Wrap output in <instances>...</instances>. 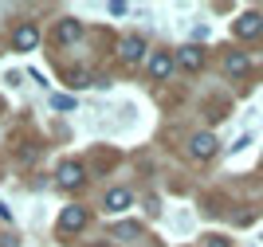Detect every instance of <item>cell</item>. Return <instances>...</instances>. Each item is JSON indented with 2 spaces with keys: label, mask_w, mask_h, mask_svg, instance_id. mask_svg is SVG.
Here are the masks:
<instances>
[{
  "label": "cell",
  "mask_w": 263,
  "mask_h": 247,
  "mask_svg": "<svg viewBox=\"0 0 263 247\" xmlns=\"http://www.w3.org/2000/svg\"><path fill=\"white\" fill-rule=\"evenodd\" d=\"M83 227H87V208L71 204L59 212V236H71V232H83Z\"/></svg>",
  "instance_id": "cell-1"
},
{
  "label": "cell",
  "mask_w": 263,
  "mask_h": 247,
  "mask_svg": "<svg viewBox=\"0 0 263 247\" xmlns=\"http://www.w3.org/2000/svg\"><path fill=\"white\" fill-rule=\"evenodd\" d=\"M55 181H59V188H79V184L87 181V173H83V165H79V161H67V165H59Z\"/></svg>",
  "instance_id": "cell-2"
},
{
  "label": "cell",
  "mask_w": 263,
  "mask_h": 247,
  "mask_svg": "<svg viewBox=\"0 0 263 247\" xmlns=\"http://www.w3.org/2000/svg\"><path fill=\"white\" fill-rule=\"evenodd\" d=\"M35 43H40V28H35V24H20L16 35H12V47H16V51H32Z\"/></svg>",
  "instance_id": "cell-3"
},
{
  "label": "cell",
  "mask_w": 263,
  "mask_h": 247,
  "mask_svg": "<svg viewBox=\"0 0 263 247\" xmlns=\"http://www.w3.org/2000/svg\"><path fill=\"white\" fill-rule=\"evenodd\" d=\"M263 32V16L259 12H243L240 20H236V35H243V40H252V35Z\"/></svg>",
  "instance_id": "cell-4"
},
{
  "label": "cell",
  "mask_w": 263,
  "mask_h": 247,
  "mask_svg": "<svg viewBox=\"0 0 263 247\" xmlns=\"http://www.w3.org/2000/svg\"><path fill=\"white\" fill-rule=\"evenodd\" d=\"M102 204H106V212H126V208L134 204V193L130 188H110Z\"/></svg>",
  "instance_id": "cell-5"
},
{
  "label": "cell",
  "mask_w": 263,
  "mask_h": 247,
  "mask_svg": "<svg viewBox=\"0 0 263 247\" xmlns=\"http://www.w3.org/2000/svg\"><path fill=\"white\" fill-rule=\"evenodd\" d=\"M189 149H193V157H200V161H209L212 153H216V138H212V134H197V138L189 141Z\"/></svg>",
  "instance_id": "cell-6"
},
{
  "label": "cell",
  "mask_w": 263,
  "mask_h": 247,
  "mask_svg": "<svg viewBox=\"0 0 263 247\" xmlns=\"http://www.w3.org/2000/svg\"><path fill=\"white\" fill-rule=\"evenodd\" d=\"M169 71H173V55H169V51L149 55V75H154V79H169Z\"/></svg>",
  "instance_id": "cell-7"
},
{
  "label": "cell",
  "mask_w": 263,
  "mask_h": 247,
  "mask_svg": "<svg viewBox=\"0 0 263 247\" xmlns=\"http://www.w3.org/2000/svg\"><path fill=\"white\" fill-rule=\"evenodd\" d=\"M177 63L185 67V71H200V63H204V51H200V47H181Z\"/></svg>",
  "instance_id": "cell-8"
},
{
  "label": "cell",
  "mask_w": 263,
  "mask_h": 247,
  "mask_svg": "<svg viewBox=\"0 0 263 247\" xmlns=\"http://www.w3.org/2000/svg\"><path fill=\"white\" fill-rule=\"evenodd\" d=\"M79 35H83L79 20H59V28H55V40H59V43H75Z\"/></svg>",
  "instance_id": "cell-9"
},
{
  "label": "cell",
  "mask_w": 263,
  "mask_h": 247,
  "mask_svg": "<svg viewBox=\"0 0 263 247\" xmlns=\"http://www.w3.org/2000/svg\"><path fill=\"white\" fill-rule=\"evenodd\" d=\"M142 55H145V40H138V35H130V40L122 43V59H126V63H138Z\"/></svg>",
  "instance_id": "cell-10"
},
{
  "label": "cell",
  "mask_w": 263,
  "mask_h": 247,
  "mask_svg": "<svg viewBox=\"0 0 263 247\" xmlns=\"http://www.w3.org/2000/svg\"><path fill=\"white\" fill-rule=\"evenodd\" d=\"M224 67H228V75H236V79H240V75H248V67H252V59H248L243 51H232L228 59H224Z\"/></svg>",
  "instance_id": "cell-11"
},
{
  "label": "cell",
  "mask_w": 263,
  "mask_h": 247,
  "mask_svg": "<svg viewBox=\"0 0 263 247\" xmlns=\"http://www.w3.org/2000/svg\"><path fill=\"white\" fill-rule=\"evenodd\" d=\"M51 106L55 110H75V98L71 94H51Z\"/></svg>",
  "instance_id": "cell-12"
},
{
  "label": "cell",
  "mask_w": 263,
  "mask_h": 247,
  "mask_svg": "<svg viewBox=\"0 0 263 247\" xmlns=\"http://www.w3.org/2000/svg\"><path fill=\"white\" fill-rule=\"evenodd\" d=\"M71 86H90V75L87 71H71Z\"/></svg>",
  "instance_id": "cell-13"
},
{
  "label": "cell",
  "mask_w": 263,
  "mask_h": 247,
  "mask_svg": "<svg viewBox=\"0 0 263 247\" xmlns=\"http://www.w3.org/2000/svg\"><path fill=\"white\" fill-rule=\"evenodd\" d=\"M138 232H142L138 224H122V227H118V239H126V236H138Z\"/></svg>",
  "instance_id": "cell-14"
},
{
  "label": "cell",
  "mask_w": 263,
  "mask_h": 247,
  "mask_svg": "<svg viewBox=\"0 0 263 247\" xmlns=\"http://www.w3.org/2000/svg\"><path fill=\"white\" fill-rule=\"evenodd\" d=\"M204 247H228V239H220V236H209V239H204Z\"/></svg>",
  "instance_id": "cell-15"
}]
</instances>
